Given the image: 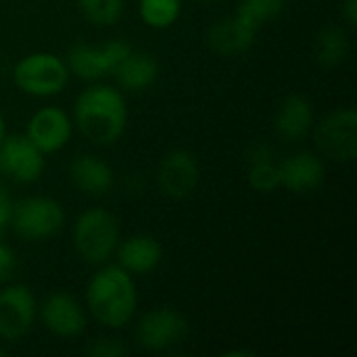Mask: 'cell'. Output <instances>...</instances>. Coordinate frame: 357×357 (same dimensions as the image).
Wrapping results in <instances>:
<instances>
[{
	"mask_svg": "<svg viewBox=\"0 0 357 357\" xmlns=\"http://www.w3.org/2000/svg\"><path fill=\"white\" fill-rule=\"evenodd\" d=\"M8 224L23 241H46L63 230L65 209L50 197H27L13 205Z\"/></svg>",
	"mask_w": 357,
	"mask_h": 357,
	"instance_id": "8992f818",
	"label": "cell"
},
{
	"mask_svg": "<svg viewBox=\"0 0 357 357\" xmlns=\"http://www.w3.org/2000/svg\"><path fill=\"white\" fill-rule=\"evenodd\" d=\"M188 337L186 318L172 310L159 307L146 312L136 324V341L146 351H167Z\"/></svg>",
	"mask_w": 357,
	"mask_h": 357,
	"instance_id": "9c48e42d",
	"label": "cell"
},
{
	"mask_svg": "<svg viewBox=\"0 0 357 357\" xmlns=\"http://www.w3.org/2000/svg\"><path fill=\"white\" fill-rule=\"evenodd\" d=\"M38 301L29 287L10 284L0 291V341L17 343L36 324Z\"/></svg>",
	"mask_w": 357,
	"mask_h": 357,
	"instance_id": "ba28073f",
	"label": "cell"
},
{
	"mask_svg": "<svg viewBox=\"0 0 357 357\" xmlns=\"http://www.w3.org/2000/svg\"><path fill=\"white\" fill-rule=\"evenodd\" d=\"M341 13H343L345 23H347L349 27H354L357 23V0H343Z\"/></svg>",
	"mask_w": 357,
	"mask_h": 357,
	"instance_id": "83f0119b",
	"label": "cell"
},
{
	"mask_svg": "<svg viewBox=\"0 0 357 357\" xmlns=\"http://www.w3.org/2000/svg\"><path fill=\"white\" fill-rule=\"evenodd\" d=\"M77 8L92 25L109 27L121 19L123 0H77Z\"/></svg>",
	"mask_w": 357,
	"mask_h": 357,
	"instance_id": "cb8c5ba5",
	"label": "cell"
},
{
	"mask_svg": "<svg viewBox=\"0 0 357 357\" xmlns=\"http://www.w3.org/2000/svg\"><path fill=\"white\" fill-rule=\"evenodd\" d=\"M113 77L119 88L130 92H142L151 88L159 77V63L149 52H136L134 48L126 54V59L115 67Z\"/></svg>",
	"mask_w": 357,
	"mask_h": 357,
	"instance_id": "d6986e66",
	"label": "cell"
},
{
	"mask_svg": "<svg viewBox=\"0 0 357 357\" xmlns=\"http://www.w3.org/2000/svg\"><path fill=\"white\" fill-rule=\"evenodd\" d=\"M247 182L253 190L270 195L280 188V169L274 161V153L268 144H257L249 153V172Z\"/></svg>",
	"mask_w": 357,
	"mask_h": 357,
	"instance_id": "ffe728a7",
	"label": "cell"
},
{
	"mask_svg": "<svg viewBox=\"0 0 357 357\" xmlns=\"http://www.w3.org/2000/svg\"><path fill=\"white\" fill-rule=\"evenodd\" d=\"M10 209H13V203H10V199H8L4 186L0 184V234H2V230L6 228V224L10 222Z\"/></svg>",
	"mask_w": 357,
	"mask_h": 357,
	"instance_id": "4316f807",
	"label": "cell"
},
{
	"mask_svg": "<svg viewBox=\"0 0 357 357\" xmlns=\"http://www.w3.org/2000/svg\"><path fill=\"white\" fill-rule=\"evenodd\" d=\"M44 153L23 134H6L0 142V176L15 184H33L44 174Z\"/></svg>",
	"mask_w": 357,
	"mask_h": 357,
	"instance_id": "30bf717a",
	"label": "cell"
},
{
	"mask_svg": "<svg viewBox=\"0 0 357 357\" xmlns=\"http://www.w3.org/2000/svg\"><path fill=\"white\" fill-rule=\"evenodd\" d=\"M73 134V121L69 113L59 107H42L38 109L25 126V136L29 142L44 155H52L63 151Z\"/></svg>",
	"mask_w": 357,
	"mask_h": 357,
	"instance_id": "4fadbf2b",
	"label": "cell"
},
{
	"mask_svg": "<svg viewBox=\"0 0 357 357\" xmlns=\"http://www.w3.org/2000/svg\"><path fill=\"white\" fill-rule=\"evenodd\" d=\"M73 126L96 146L115 144L128 128V105L123 94L107 84L86 88L73 105Z\"/></svg>",
	"mask_w": 357,
	"mask_h": 357,
	"instance_id": "6da1fadb",
	"label": "cell"
},
{
	"mask_svg": "<svg viewBox=\"0 0 357 357\" xmlns=\"http://www.w3.org/2000/svg\"><path fill=\"white\" fill-rule=\"evenodd\" d=\"M130 50L132 46L123 40H109L98 46L75 44L69 48L65 63L71 75L86 82H98L105 75H113L115 67L126 59Z\"/></svg>",
	"mask_w": 357,
	"mask_h": 357,
	"instance_id": "52a82bcc",
	"label": "cell"
},
{
	"mask_svg": "<svg viewBox=\"0 0 357 357\" xmlns=\"http://www.w3.org/2000/svg\"><path fill=\"white\" fill-rule=\"evenodd\" d=\"M88 354L96 357H121L128 354V347L119 339H96L94 345L88 347Z\"/></svg>",
	"mask_w": 357,
	"mask_h": 357,
	"instance_id": "d4e9b609",
	"label": "cell"
},
{
	"mask_svg": "<svg viewBox=\"0 0 357 357\" xmlns=\"http://www.w3.org/2000/svg\"><path fill=\"white\" fill-rule=\"evenodd\" d=\"M71 238L82 261L90 266H102L115 255L119 245V222L102 207L86 209L75 218Z\"/></svg>",
	"mask_w": 357,
	"mask_h": 357,
	"instance_id": "3957f363",
	"label": "cell"
},
{
	"mask_svg": "<svg viewBox=\"0 0 357 357\" xmlns=\"http://www.w3.org/2000/svg\"><path fill=\"white\" fill-rule=\"evenodd\" d=\"M314 142L320 157L335 163H354L357 157V111L354 107L331 111L314 123Z\"/></svg>",
	"mask_w": 357,
	"mask_h": 357,
	"instance_id": "5b68a950",
	"label": "cell"
},
{
	"mask_svg": "<svg viewBox=\"0 0 357 357\" xmlns=\"http://www.w3.org/2000/svg\"><path fill=\"white\" fill-rule=\"evenodd\" d=\"M197 2H207V0H197Z\"/></svg>",
	"mask_w": 357,
	"mask_h": 357,
	"instance_id": "f546056e",
	"label": "cell"
},
{
	"mask_svg": "<svg viewBox=\"0 0 357 357\" xmlns=\"http://www.w3.org/2000/svg\"><path fill=\"white\" fill-rule=\"evenodd\" d=\"M314 54L316 61L322 67H337L341 65L349 54V36L343 27L328 25L320 29L314 42Z\"/></svg>",
	"mask_w": 357,
	"mask_h": 357,
	"instance_id": "44dd1931",
	"label": "cell"
},
{
	"mask_svg": "<svg viewBox=\"0 0 357 357\" xmlns=\"http://www.w3.org/2000/svg\"><path fill=\"white\" fill-rule=\"evenodd\" d=\"M280 169V188L295 192V195H305L316 190L324 182V161L310 151L295 153L287 157L282 163H278Z\"/></svg>",
	"mask_w": 357,
	"mask_h": 357,
	"instance_id": "5bb4252c",
	"label": "cell"
},
{
	"mask_svg": "<svg viewBox=\"0 0 357 357\" xmlns=\"http://www.w3.org/2000/svg\"><path fill=\"white\" fill-rule=\"evenodd\" d=\"M115 257L117 266H121L132 276H146L159 268L163 259V247L151 234H134L126 241H119Z\"/></svg>",
	"mask_w": 357,
	"mask_h": 357,
	"instance_id": "9a60e30c",
	"label": "cell"
},
{
	"mask_svg": "<svg viewBox=\"0 0 357 357\" xmlns=\"http://www.w3.org/2000/svg\"><path fill=\"white\" fill-rule=\"evenodd\" d=\"M6 134H8V132H6V121H4V117H2V113H0V142L4 140Z\"/></svg>",
	"mask_w": 357,
	"mask_h": 357,
	"instance_id": "f1b7e54d",
	"label": "cell"
},
{
	"mask_svg": "<svg viewBox=\"0 0 357 357\" xmlns=\"http://www.w3.org/2000/svg\"><path fill=\"white\" fill-rule=\"evenodd\" d=\"M289 0H241L234 15L257 33L264 25L278 19Z\"/></svg>",
	"mask_w": 357,
	"mask_h": 357,
	"instance_id": "7402d4cb",
	"label": "cell"
},
{
	"mask_svg": "<svg viewBox=\"0 0 357 357\" xmlns=\"http://www.w3.org/2000/svg\"><path fill=\"white\" fill-rule=\"evenodd\" d=\"M67 172L71 184L88 197H105L115 184L111 165L90 153H79L75 159H71Z\"/></svg>",
	"mask_w": 357,
	"mask_h": 357,
	"instance_id": "2e32d148",
	"label": "cell"
},
{
	"mask_svg": "<svg viewBox=\"0 0 357 357\" xmlns=\"http://www.w3.org/2000/svg\"><path fill=\"white\" fill-rule=\"evenodd\" d=\"M201 180V167L197 157L186 149L169 151L157 167L159 190L174 201L190 197Z\"/></svg>",
	"mask_w": 357,
	"mask_h": 357,
	"instance_id": "8fae6325",
	"label": "cell"
},
{
	"mask_svg": "<svg viewBox=\"0 0 357 357\" xmlns=\"http://www.w3.org/2000/svg\"><path fill=\"white\" fill-rule=\"evenodd\" d=\"M257 38V31L243 23L236 15H230L226 19H218L211 23V27L205 33V42L209 48L220 56H238L247 52Z\"/></svg>",
	"mask_w": 357,
	"mask_h": 357,
	"instance_id": "e0dca14e",
	"label": "cell"
},
{
	"mask_svg": "<svg viewBox=\"0 0 357 357\" xmlns=\"http://www.w3.org/2000/svg\"><path fill=\"white\" fill-rule=\"evenodd\" d=\"M86 310L107 328H123L138 310L134 276L117 264H102L86 287Z\"/></svg>",
	"mask_w": 357,
	"mask_h": 357,
	"instance_id": "7a4b0ae2",
	"label": "cell"
},
{
	"mask_svg": "<svg viewBox=\"0 0 357 357\" xmlns=\"http://www.w3.org/2000/svg\"><path fill=\"white\" fill-rule=\"evenodd\" d=\"M67 63L52 52H31L19 59L13 67L15 86L36 98H48L61 94L69 84Z\"/></svg>",
	"mask_w": 357,
	"mask_h": 357,
	"instance_id": "277c9868",
	"label": "cell"
},
{
	"mask_svg": "<svg viewBox=\"0 0 357 357\" xmlns=\"http://www.w3.org/2000/svg\"><path fill=\"white\" fill-rule=\"evenodd\" d=\"M138 13L151 29H167L180 19L182 0H138Z\"/></svg>",
	"mask_w": 357,
	"mask_h": 357,
	"instance_id": "603a6c76",
	"label": "cell"
},
{
	"mask_svg": "<svg viewBox=\"0 0 357 357\" xmlns=\"http://www.w3.org/2000/svg\"><path fill=\"white\" fill-rule=\"evenodd\" d=\"M274 128H276L278 136L289 142L303 140L314 128L312 102L301 94H289L276 109Z\"/></svg>",
	"mask_w": 357,
	"mask_h": 357,
	"instance_id": "ac0fdd59",
	"label": "cell"
},
{
	"mask_svg": "<svg viewBox=\"0 0 357 357\" xmlns=\"http://www.w3.org/2000/svg\"><path fill=\"white\" fill-rule=\"evenodd\" d=\"M42 326L59 339H75L88 326V314L69 293H50L38 307Z\"/></svg>",
	"mask_w": 357,
	"mask_h": 357,
	"instance_id": "7c38bea8",
	"label": "cell"
},
{
	"mask_svg": "<svg viewBox=\"0 0 357 357\" xmlns=\"http://www.w3.org/2000/svg\"><path fill=\"white\" fill-rule=\"evenodd\" d=\"M15 266H17L15 253L0 241V284L10 278V274L15 272Z\"/></svg>",
	"mask_w": 357,
	"mask_h": 357,
	"instance_id": "484cf974",
	"label": "cell"
}]
</instances>
